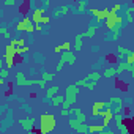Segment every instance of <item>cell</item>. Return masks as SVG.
Instances as JSON below:
<instances>
[{"instance_id":"cell-10","label":"cell","mask_w":134,"mask_h":134,"mask_svg":"<svg viewBox=\"0 0 134 134\" xmlns=\"http://www.w3.org/2000/svg\"><path fill=\"white\" fill-rule=\"evenodd\" d=\"M70 13V7L68 5H63V7H58L55 11H54V18H60V16H65Z\"/></svg>"},{"instance_id":"cell-35","label":"cell","mask_w":134,"mask_h":134,"mask_svg":"<svg viewBox=\"0 0 134 134\" xmlns=\"http://www.w3.org/2000/svg\"><path fill=\"white\" fill-rule=\"evenodd\" d=\"M60 114H62V117H68V115H71V109H62Z\"/></svg>"},{"instance_id":"cell-1","label":"cell","mask_w":134,"mask_h":134,"mask_svg":"<svg viewBox=\"0 0 134 134\" xmlns=\"http://www.w3.org/2000/svg\"><path fill=\"white\" fill-rule=\"evenodd\" d=\"M57 120L52 114H43L40 117V132L41 134H49L55 129Z\"/></svg>"},{"instance_id":"cell-23","label":"cell","mask_w":134,"mask_h":134,"mask_svg":"<svg viewBox=\"0 0 134 134\" xmlns=\"http://www.w3.org/2000/svg\"><path fill=\"white\" fill-rule=\"evenodd\" d=\"M41 79H44L46 82H51V81L54 79V73H47V71H43V76H41Z\"/></svg>"},{"instance_id":"cell-33","label":"cell","mask_w":134,"mask_h":134,"mask_svg":"<svg viewBox=\"0 0 134 134\" xmlns=\"http://www.w3.org/2000/svg\"><path fill=\"white\" fill-rule=\"evenodd\" d=\"M62 46H63V51H71V47H73L70 41H65V43H63Z\"/></svg>"},{"instance_id":"cell-3","label":"cell","mask_w":134,"mask_h":134,"mask_svg":"<svg viewBox=\"0 0 134 134\" xmlns=\"http://www.w3.org/2000/svg\"><path fill=\"white\" fill-rule=\"evenodd\" d=\"M74 65L76 63V55L71 52V51H63L62 52V57H60V60H58V63H57V71H62L63 70V65Z\"/></svg>"},{"instance_id":"cell-28","label":"cell","mask_w":134,"mask_h":134,"mask_svg":"<svg viewBox=\"0 0 134 134\" xmlns=\"http://www.w3.org/2000/svg\"><path fill=\"white\" fill-rule=\"evenodd\" d=\"M109 101L112 103V106H114V104H123V99H121V98H118V96H112Z\"/></svg>"},{"instance_id":"cell-31","label":"cell","mask_w":134,"mask_h":134,"mask_svg":"<svg viewBox=\"0 0 134 134\" xmlns=\"http://www.w3.org/2000/svg\"><path fill=\"white\" fill-rule=\"evenodd\" d=\"M117 128H118V131H120L121 134H128V128H126V126H125L123 123H121V125H118Z\"/></svg>"},{"instance_id":"cell-40","label":"cell","mask_w":134,"mask_h":134,"mask_svg":"<svg viewBox=\"0 0 134 134\" xmlns=\"http://www.w3.org/2000/svg\"><path fill=\"white\" fill-rule=\"evenodd\" d=\"M35 62H40V63H43V55L36 54V55H35Z\"/></svg>"},{"instance_id":"cell-27","label":"cell","mask_w":134,"mask_h":134,"mask_svg":"<svg viewBox=\"0 0 134 134\" xmlns=\"http://www.w3.org/2000/svg\"><path fill=\"white\" fill-rule=\"evenodd\" d=\"M29 46H22V47H16V51H18V55H22V54H27L29 52Z\"/></svg>"},{"instance_id":"cell-16","label":"cell","mask_w":134,"mask_h":134,"mask_svg":"<svg viewBox=\"0 0 134 134\" xmlns=\"http://www.w3.org/2000/svg\"><path fill=\"white\" fill-rule=\"evenodd\" d=\"M104 129H106L104 125H99V126L98 125H90L88 126V132L90 134H93V132H104Z\"/></svg>"},{"instance_id":"cell-44","label":"cell","mask_w":134,"mask_h":134,"mask_svg":"<svg viewBox=\"0 0 134 134\" xmlns=\"http://www.w3.org/2000/svg\"><path fill=\"white\" fill-rule=\"evenodd\" d=\"M93 2H96V0H93Z\"/></svg>"},{"instance_id":"cell-37","label":"cell","mask_w":134,"mask_h":134,"mask_svg":"<svg viewBox=\"0 0 134 134\" xmlns=\"http://www.w3.org/2000/svg\"><path fill=\"white\" fill-rule=\"evenodd\" d=\"M54 52H55V54H62V52H63V46H55V47H54Z\"/></svg>"},{"instance_id":"cell-11","label":"cell","mask_w":134,"mask_h":134,"mask_svg":"<svg viewBox=\"0 0 134 134\" xmlns=\"http://www.w3.org/2000/svg\"><path fill=\"white\" fill-rule=\"evenodd\" d=\"M16 84H18L19 87H27V77L24 76L22 71H18V73H16Z\"/></svg>"},{"instance_id":"cell-29","label":"cell","mask_w":134,"mask_h":134,"mask_svg":"<svg viewBox=\"0 0 134 134\" xmlns=\"http://www.w3.org/2000/svg\"><path fill=\"white\" fill-rule=\"evenodd\" d=\"M0 77H3V79L8 77V68H7V66H5V68H0Z\"/></svg>"},{"instance_id":"cell-21","label":"cell","mask_w":134,"mask_h":134,"mask_svg":"<svg viewBox=\"0 0 134 134\" xmlns=\"http://www.w3.org/2000/svg\"><path fill=\"white\" fill-rule=\"evenodd\" d=\"M117 51H118V54H120V55H125V57H126V55H129V54L132 52V51H129L128 47H123V46H118V47H117Z\"/></svg>"},{"instance_id":"cell-22","label":"cell","mask_w":134,"mask_h":134,"mask_svg":"<svg viewBox=\"0 0 134 134\" xmlns=\"http://www.w3.org/2000/svg\"><path fill=\"white\" fill-rule=\"evenodd\" d=\"M87 79H92V81H99L101 79V73H98V71H93V73H90L88 76H87Z\"/></svg>"},{"instance_id":"cell-19","label":"cell","mask_w":134,"mask_h":134,"mask_svg":"<svg viewBox=\"0 0 134 134\" xmlns=\"http://www.w3.org/2000/svg\"><path fill=\"white\" fill-rule=\"evenodd\" d=\"M85 5H87V0H79V5H77L76 13H77V14H82V13L85 11Z\"/></svg>"},{"instance_id":"cell-18","label":"cell","mask_w":134,"mask_h":134,"mask_svg":"<svg viewBox=\"0 0 134 134\" xmlns=\"http://www.w3.org/2000/svg\"><path fill=\"white\" fill-rule=\"evenodd\" d=\"M126 70H128V62H126V60H120L118 65H117V71H118V74H121V73L126 71Z\"/></svg>"},{"instance_id":"cell-6","label":"cell","mask_w":134,"mask_h":134,"mask_svg":"<svg viewBox=\"0 0 134 134\" xmlns=\"http://www.w3.org/2000/svg\"><path fill=\"white\" fill-rule=\"evenodd\" d=\"M46 14V8L43 7V8H35L33 10V13H32V21L35 22V24H41V18Z\"/></svg>"},{"instance_id":"cell-15","label":"cell","mask_w":134,"mask_h":134,"mask_svg":"<svg viewBox=\"0 0 134 134\" xmlns=\"http://www.w3.org/2000/svg\"><path fill=\"white\" fill-rule=\"evenodd\" d=\"M96 30H98V27H96V25H90V27L85 30L84 36H85V38H93V36L96 35Z\"/></svg>"},{"instance_id":"cell-2","label":"cell","mask_w":134,"mask_h":134,"mask_svg":"<svg viewBox=\"0 0 134 134\" xmlns=\"http://www.w3.org/2000/svg\"><path fill=\"white\" fill-rule=\"evenodd\" d=\"M77 95H79V85L77 84H71L65 88V103H63V109H70V106L76 104L77 101Z\"/></svg>"},{"instance_id":"cell-34","label":"cell","mask_w":134,"mask_h":134,"mask_svg":"<svg viewBox=\"0 0 134 134\" xmlns=\"http://www.w3.org/2000/svg\"><path fill=\"white\" fill-rule=\"evenodd\" d=\"M41 24H43V25H46V24H51V18L44 14V16L41 18Z\"/></svg>"},{"instance_id":"cell-38","label":"cell","mask_w":134,"mask_h":134,"mask_svg":"<svg viewBox=\"0 0 134 134\" xmlns=\"http://www.w3.org/2000/svg\"><path fill=\"white\" fill-rule=\"evenodd\" d=\"M112 10H114V11H115V13H118V11H120V10H121V5H120V3H115V5H114V7H112Z\"/></svg>"},{"instance_id":"cell-24","label":"cell","mask_w":134,"mask_h":134,"mask_svg":"<svg viewBox=\"0 0 134 134\" xmlns=\"http://www.w3.org/2000/svg\"><path fill=\"white\" fill-rule=\"evenodd\" d=\"M88 126H90V125L82 123V125H81V128L77 129V132H81V134H90V132H88Z\"/></svg>"},{"instance_id":"cell-7","label":"cell","mask_w":134,"mask_h":134,"mask_svg":"<svg viewBox=\"0 0 134 134\" xmlns=\"http://www.w3.org/2000/svg\"><path fill=\"white\" fill-rule=\"evenodd\" d=\"M76 84H77L79 87H85V88H88V90H95V87H96V81H92V79H87V77L77 81Z\"/></svg>"},{"instance_id":"cell-39","label":"cell","mask_w":134,"mask_h":134,"mask_svg":"<svg viewBox=\"0 0 134 134\" xmlns=\"http://www.w3.org/2000/svg\"><path fill=\"white\" fill-rule=\"evenodd\" d=\"M22 46H25V41H24L22 38H19V40H18V47H22Z\"/></svg>"},{"instance_id":"cell-13","label":"cell","mask_w":134,"mask_h":134,"mask_svg":"<svg viewBox=\"0 0 134 134\" xmlns=\"http://www.w3.org/2000/svg\"><path fill=\"white\" fill-rule=\"evenodd\" d=\"M82 38H85V36H84V33H77V35H76V38H74V46H73V47H74L77 52L82 49Z\"/></svg>"},{"instance_id":"cell-12","label":"cell","mask_w":134,"mask_h":134,"mask_svg":"<svg viewBox=\"0 0 134 134\" xmlns=\"http://www.w3.org/2000/svg\"><path fill=\"white\" fill-rule=\"evenodd\" d=\"M82 123H85V121H81V120H79V118H76V117L68 120V125H70V128H71V129H74L76 132H77V129L81 128V125H82Z\"/></svg>"},{"instance_id":"cell-9","label":"cell","mask_w":134,"mask_h":134,"mask_svg":"<svg viewBox=\"0 0 134 134\" xmlns=\"http://www.w3.org/2000/svg\"><path fill=\"white\" fill-rule=\"evenodd\" d=\"M103 76H104L106 79H110V77H115V76H118V71H117V68H115V66H109V68H106V70L103 71Z\"/></svg>"},{"instance_id":"cell-42","label":"cell","mask_w":134,"mask_h":134,"mask_svg":"<svg viewBox=\"0 0 134 134\" xmlns=\"http://www.w3.org/2000/svg\"><path fill=\"white\" fill-rule=\"evenodd\" d=\"M49 3H51V0H44V2H43V7H44V8H47V7H49Z\"/></svg>"},{"instance_id":"cell-41","label":"cell","mask_w":134,"mask_h":134,"mask_svg":"<svg viewBox=\"0 0 134 134\" xmlns=\"http://www.w3.org/2000/svg\"><path fill=\"white\" fill-rule=\"evenodd\" d=\"M36 32H43V24H36Z\"/></svg>"},{"instance_id":"cell-5","label":"cell","mask_w":134,"mask_h":134,"mask_svg":"<svg viewBox=\"0 0 134 134\" xmlns=\"http://www.w3.org/2000/svg\"><path fill=\"white\" fill-rule=\"evenodd\" d=\"M18 123L22 126V129L24 131H33V126H35V118H32V117H27V118H21V120H18Z\"/></svg>"},{"instance_id":"cell-26","label":"cell","mask_w":134,"mask_h":134,"mask_svg":"<svg viewBox=\"0 0 134 134\" xmlns=\"http://www.w3.org/2000/svg\"><path fill=\"white\" fill-rule=\"evenodd\" d=\"M16 30H18V32H25V22H24V21H19V22L16 24Z\"/></svg>"},{"instance_id":"cell-30","label":"cell","mask_w":134,"mask_h":134,"mask_svg":"<svg viewBox=\"0 0 134 134\" xmlns=\"http://www.w3.org/2000/svg\"><path fill=\"white\" fill-rule=\"evenodd\" d=\"M0 32H2V35H3L5 38H10V33H8V29H7L5 25H2V27H0Z\"/></svg>"},{"instance_id":"cell-8","label":"cell","mask_w":134,"mask_h":134,"mask_svg":"<svg viewBox=\"0 0 134 134\" xmlns=\"http://www.w3.org/2000/svg\"><path fill=\"white\" fill-rule=\"evenodd\" d=\"M104 109V101H96L93 103V107H92V117H99V112Z\"/></svg>"},{"instance_id":"cell-43","label":"cell","mask_w":134,"mask_h":134,"mask_svg":"<svg viewBox=\"0 0 134 134\" xmlns=\"http://www.w3.org/2000/svg\"><path fill=\"white\" fill-rule=\"evenodd\" d=\"M22 109H24L25 112H30V110H32V109H30V106H27V104H25V106H22Z\"/></svg>"},{"instance_id":"cell-14","label":"cell","mask_w":134,"mask_h":134,"mask_svg":"<svg viewBox=\"0 0 134 134\" xmlns=\"http://www.w3.org/2000/svg\"><path fill=\"white\" fill-rule=\"evenodd\" d=\"M58 90H60L58 85H52V87L46 88V96H47V98H54L55 95H58Z\"/></svg>"},{"instance_id":"cell-36","label":"cell","mask_w":134,"mask_h":134,"mask_svg":"<svg viewBox=\"0 0 134 134\" xmlns=\"http://www.w3.org/2000/svg\"><path fill=\"white\" fill-rule=\"evenodd\" d=\"M5 7H14L16 5V0H3Z\"/></svg>"},{"instance_id":"cell-4","label":"cell","mask_w":134,"mask_h":134,"mask_svg":"<svg viewBox=\"0 0 134 134\" xmlns=\"http://www.w3.org/2000/svg\"><path fill=\"white\" fill-rule=\"evenodd\" d=\"M88 11H90V13H92V14L95 16V21H96L98 24H99L101 21H106V18H107V16L110 14V10H109V8H104V10H96V8H90Z\"/></svg>"},{"instance_id":"cell-20","label":"cell","mask_w":134,"mask_h":134,"mask_svg":"<svg viewBox=\"0 0 134 134\" xmlns=\"http://www.w3.org/2000/svg\"><path fill=\"white\" fill-rule=\"evenodd\" d=\"M132 13H134V8H126V22L128 24H132Z\"/></svg>"},{"instance_id":"cell-17","label":"cell","mask_w":134,"mask_h":134,"mask_svg":"<svg viewBox=\"0 0 134 134\" xmlns=\"http://www.w3.org/2000/svg\"><path fill=\"white\" fill-rule=\"evenodd\" d=\"M65 103V96L63 95H55L54 98H52V106L54 107H57V106H60V104H63Z\"/></svg>"},{"instance_id":"cell-25","label":"cell","mask_w":134,"mask_h":134,"mask_svg":"<svg viewBox=\"0 0 134 134\" xmlns=\"http://www.w3.org/2000/svg\"><path fill=\"white\" fill-rule=\"evenodd\" d=\"M114 120H115V125H117V126H118V125H121V123L125 121L121 114H115V115H114Z\"/></svg>"},{"instance_id":"cell-32","label":"cell","mask_w":134,"mask_h":134,"mask_svg":"<svg viewBox=\"0 0 134 134\" xmlns=\"http://www.w3.org/2000/svg\"><path fill=\"white\" fill-rule=\"evenodd\" d=\"M126 62H128V65H132L134 63V52H131L129 55H126Z\"/></svg>"}]
</instances>
